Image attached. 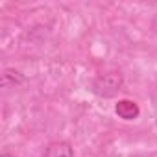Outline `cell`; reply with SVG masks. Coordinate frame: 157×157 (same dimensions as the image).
I'll return each mask as SVG.
<instances>
[{"label":"cell","mask_w":157,"mask_h":157,"mask_svg":"<svg viewBox=\"0 0 157 157\" xmlns=\"http://www.w3.org/2000/svg\"><path fill=\"white\" fill-rule=\"evenodd\" d=\"M122 85H124V76H122V72L109 70V72L98 74L94 78L93 83H91V89L100 98H113L115 94H118V91L122 89Z\"/></svg>","instance_id":"1"},{"label":"cell","mask_w":157,"mask_h":157,"mask_svg":"<svg viewBox=\"0 0 157 157\" xmlns=\"http://www.w3.org/2000/svg\"><path fill=\"white\" fill-rule=\"evenodd\" d=\"M115 113H117L120 118H124V120H135V118H139V115H140V107H139L133 100L124 98V100H118V104L115 105Z\"/></svg>","instance_id":"2"},{"label":"cell","mask_w":157,"mask_h":157,"mask_svg":"<svg viewBox=\"0 0 157 157\" xmlns=\"http://www.w3.org/2000/svg\"><path fill=\"white\" fill-rule=\"evenodd\" d=\"M44 157H74V148L68 140H54L46 146Z\"/></svg>","instance_id":"3"},{"label":"cell","mask_w":157,"mask_h":157,"mask_svg":"<svg viewBox=\"0 0 157 157\" xmlns=\"http://www.w3.org/2000/svg\"><path fill=\"white\" fill-rule=\"evenodd\" d=\"M24 82H26L24 74L15 68H6L2 74V89H15V87L22 85Z\"/></svg>","instance_id":"4"},{"label":"cell","mask_w":157,"mask_h":157,"mask_svg":"<svg viewBox=\"0 0 157 157\" xmlns=\"http://www.w3.org/2000/svg\"><path fill=\"white\" fill-rule=\"evenodd\" d=\"M0 157H13V155H10V153H2Z\"/></svg>","instance_id":"5"}]
</instances>
